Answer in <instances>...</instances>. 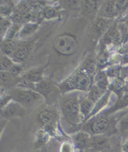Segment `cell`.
I'll list each match as a JSON object with an SVG mask.
<instances>
[{
	"label": "cell",
	"instance_id": "44dd1931",
	"mask_svg": "<svg viewBox=\"0 0 128 152\" xmlns=\"http://www.w3.org/2000/svg\"><path fill=\"white\" fill-rule=\"evenodd\" d=\"M51 137L50 134L44 128L39 130L36 135L35 145L38 147L46 145L49 141Z\"/></svg>",
	"mask_w": 128,
	"mask_h": 152
},
{
	"label": "cell",
	"instance_id": "484cf974",
	"mask_svg": "<svg viewBox=\"0 0 128 152\" xmlns=\"http://www.w3.org/2000/svg\"><path fill=\"white\" fill-rule=\"evenodd\" d=\"M5 3H1V17H10L13 14L15 6L11 1H4Z\"/></svg>",
	"mask_w": 128,
	"mask_h": 152
},
{
	"label": "cell",
	"instance_id": "ba28073f",
	"mask_svg": "<svg viewBox=\"0 0 128 152\" xmlns=\"http://www.w3.org/2000/svg\"><path fill=\"white\" fill-rule=\"evenodd\" d=\"M92 137L91 134L84 130L78 131L72 135L71 142L79 151H86L91 148Z\"/></svg>",
	"mask_w": 128,
	"mask_h": 152
},
{
	"label": "cell",
	"instance_id": "7402d4cb",
	"mask_svg": "<svg viewBox=\"0 0 128 152\" xmlns=\"http://www.w3.org/2000/svg\"><path fill=\"white\" fill-rule=\"evenodd\" d=\"M108 28L109 25L106 19L100 18L95 22L93 26V31L97 35H101L106 33Z\"/></svg>",
	"mask_w": 128,
	"mask_h": 152
},
{
	"label": "cell",
	"instance_id": "ffe728a7",
	"mask_svg": "<svg viewBox=\"0 0 128 152\" xmlns=\"http://www.w3.org/2000/svg\"><path fill=\"white\" fill-rule=\"evenodd\" d=\"M13 21L10 17H1L0 21V33H1V42L4 39L6 36L13 25Z\"/></svg>",
	"mask_w": 128,
	"mask_h": 152
},
{
	"label": "cell",
	"instance_id": "e0dca14e",
	"mask_svg": "<svg viewBox=\"0 0 128 152\" xmlns=\"http://www.w3.org/2000/svg\"><path fill=\"white\" fill-rule=\"evenodd\" d=\"M128 107V92L122 95L113 107L106 111L105 114H111Z\"/></svg>",
	"mask_w": 128,
	"mask_h": 152
},
{
	"label": "cell",
	"instance_id": "4fadbf2b",
	"mask_svg": "<svg viewBox=\"0 0 128 152\" xmlns=\"http://www.w3.org/2000/svg\"><path fill=\"white\" fill-rule=\"evenodd\" d=\"M79 103L81 112L84 118V122H85L88 119L93 110H94L96 103L92 101L87 95L83 97H80Z\"/></svg>",
	"mask_w": 128,
	"mask_h": 152
},
{
	"label": "cell",
	"instance_id": "e575fe53",
	"mask_svg": "<svg viewBox=\"0 0 128 152\" xmlns=\"http://www.w3.org/2000/svg\"><path fill=\"white\" fill-rule=\"evenodd\" d=\"M62 3L63 5H65L66 7L71 8H77L81 7V1H64Z\"/></svg>",
	"mask_w": 128,
	"mask_h": 152
},
{
	"label": "cell",
	"instance_id": "d590c367",
	"mask_svg": "<svg viewBox=\"0 0 128 152\" xmlns=\"http://www.w3.org/2000/svg\"><path fill=\"white\" fill-rule=\"evenodd\" d=\"M106 73L109 78H115L118 74V69L116 67H111L108 69Z\"/></svg>",
	"mask_w": 128,
	"mask_h": 152
},
{
	"label": "cell",
	"instance_id": "8d00e7d4",
	"mask_svg": "<svg viewBox=\"0 0 128 152\" xmlns=\"http://www.w3.org/2000/svg\"><path fill=\"white\" fill-rule=\"evenodd\" d=\"M8 120L7 118H4L1 117V124H0V125H1V135L3 133L4 128L7 126V125L8 124Z\"/></svg>",
	"mask_w": 128,
	"mask_h": 152
},
{
	"label": "cell",
	"instance_id": "f35d334b",
	"mask_svg": "<svg viewBox=\"0 0 128 152\" xmlns=\"http://www.w3.org/2000/svg\"><path fill=\"white\" fill-rule=\"evenodd\" d=\"M121 22L124 23L127 26H128V13L124 16L123 18L122 19Z\"/></svg>",
	"mask_w": 128,
	"mask_h": 152
},
{
	"label": "cell",
	"instance_id": "4316f807",
	"mask_svg": "<svg viewBox=\"0 0 128 152\" xmlns=\"http://www.w3.org/2000/svg\"><path fill=\"white\" fill-rule=\"evenodd\" d=\"M81 7L84 13L92 14L95 13L97 9V3L95 1H81Z\"/></svg>",
	"mask_w": 128,
	"mask_h": 152
},
{
	"label": "cell",
	"instance_id": "d4e9b609",
	"mask_svg": "<svg viewBox=\"0 0 128 152\" xmlns=\"http://www.w3.org/2000/svg\"><path fill=\"white\" fill-rule=\"evenodd\" d=\"M58 15L59 13L56 8L51 6H45L42 11V17L45 20H54L57 18Z\"/></svg>",
	"mask_w": 128,
	"mask_h": 152
},
{
	"label": "cell",
	"instance_id": "836d02e7",
	"mask_svg": "<svg viewBox=\"0 0 128 152\" xmlns=\"http://www.w3.org/2000/svg\"><path fill=\"white\" fill-rule=\"evenodd\" d=\"M12 97L8 93L7 94L2 95L1 96V100H0V104H1V109L5 107L7 105L11 102L12 101Z\"/></svg>",
	"mask_w": 128,
	"mask_h": 152
},
{
	"label": "cell",
	"instance_id": "8fae6325",
	"mask_svg": "<svg viewBox=\"0 0 128 152\" xmlns=\"http://www.w3.org/2000/svg\"><path fill=\"white\" fill-rule=\"evenodd\" d=\"M44 68L39 67L29 70L21 75V79L28 81V83L34 86L35 84L43 80V75L44 73Z\"/></svg>",
	"mask_w": 128,
	"mask_h": 152
},
{
	"label": "cell",
	"instance_id": "1f68e13d",
	"mask_svg": "<svg viewBox=\"0 0 128 152\" xmlns=\"http://www.w3.org/2000/svg\"><path fill=\"white\" fill-rule=\"evenodd\" d=\"M115 6L118 15H119L128 10V1H115Z\"/></svg>",
	"mask_w": 128,
	"mask_h": 152
},
{
	"label": "cell",
	"instance_id": "5bb4252c",
	"mask_svg": "<svg viewBox=\"0 0 128 152\" xmlns=\"http://www.w3.org/2000/svg\"><path fill=\"white\" fill-rule=\"evenodd\" d=\"M111 93H112L111 90H110L109 89L106 91L105 94L104 95V96L96 103L95 107L94 108V110H93L91 114L89 116V117L86 121H88V120H90L92 118L95 117V116H96L97 115H99V113H101V112H102V111L107 107V105L108 104V103L110 101V98H111Z\"/></svg>",
	"mask_w": 128,
	"mask_h": 152
},
{
	"label": "cell",
	"instance_id": "30bf717a",
	"mask_svg": "<svg viewBox=\"0 0 128 152\" xmlns=\"http://www.w3.org/2000/svg\"><path fill=\"white\" fill-rule=\"evenodd\" d=\"M30 47L25 43H17L16 47L11 58L17 63L25 61L30 53Z\"/></svg>",
	"mask_w": 128,
	"mask_h": 152
},
{
	"label": "cell",
	"instance_id": "ab89813d",
	"mask_svg": "<svg viewBox=\"0 0 128 152\" xmlns=\"http://www.w3.org/2000/svg\"><path fill=\"white\" fill-rule=\"evenodd\" d=\"M79 152H88V151H87V150H86V151H79Z\"/></svg>",
	"mask_w": 128,
	"mask_h": 152
},
{
	"label": "cell",
	"instance_id": "7a4b0ae2",
	"mask_svg": "<svg viewBox=\"0 0 128 152\" xmlns=\"http://www.w3.org/2000/svg\"><path fill=\"white\" fill-rule=\"evenodd\" d=\"M92 77L79 69L62 82L59 88L63 93H68L74 91L89 92L92 85Z\"/></svg>",
	"mask_w": 128,
	"mask_h": 152
},
{
	"label": "cell",
	"instance_id": "277c9868",
	"mask_svg": "<svg viewBox=\"0 0 128 152\" xmlns=\"http://www.w3.org/2000/svg\"><path fill=\"white\" fill-rule=\"evenodd\" d=\"M9 95L13 100L20 103L23 107H30L37 103L43 97L34 90L16 87L9 91Z\"/></svg>",
	"mask_w": 128,
	"mask_h": 152
},
{
	"label": "cell",
	"instance_id": "9a60e30c",
	"mask_svg": "<svg viewBox=\"0 0 128 152\" xmlns=\"http://www.w3.org/2000/svg\"><path fill=\"white\" fill-rule=\"evenodd\" d=\"M109 147V140L103 135H94L92 137L91 148L97 151H103Z\"/></svg>",
	"mask_w": 128,
	"mask_h": 152
},
{
	"label": "cell",
	"instance_id": "6da1fadb",
	"mask_svg": "<svg viewBox=\"0 0 128 152\" xmlns=\"http://www.w3.org/2000/svg\"><path fill=\"white\" fill-rule=\"evenodd\" d=\"M80 96L76 92L65 94L61 99L60 106L65 120L74 125H78L84 121L80 110Z\"/></svg>",
	"mask_w": 128,
	"mask_h": 152
},
{
	"label": "cell",
	"instance_id": "603a6c76",
	"mask_svg": "<svg viewBox=\"0 0 128 152\" xmlns=\"http://www.w3.org/2000/svg\"><path fill=\"white\" fill-rule=\"evenodd\" d=\"M17 43L13 40H4L1 42V54L11 58L16 47Z\"/></svg>",
	"mask_w": 128,
	"mask_h": 152
},
{
	"label": "cell",
	"instance_id": "7c38bea8",
	"mask_svg": "<svg viewBox=\"0 0 128 152\" xmlns=\"http://www.w3.org/2000/svg\"><path fill=\"white\" fill-rule=\"evenodd\" d=\"M39 27V23L28 22L25 23L22 25L17 38L20 39H25L30 37L38 30Z\"/></svg>",
	"mask_w": 128,
	"mask_h": 152
},
{
	"label": "cell",
	"instance_id": "4dcf8cb0",
	"mask_svg": "<svg viewBox=\"0 0 128 152\" xmlns=\"http://www.w3.org/2000/svg\"><path fill=\"white\" fill-rule=\"evenodd\" d=\"M76 150L73 142L69 141L63 142L60 148V152H76Z\"/></svg>",
	"mask_w": 128,
	"mask_h": 152
},
{
	"label": "cell",
	"instance_id": "d6986e66",
	"mask_svg": "<svg viewBox=\"0 0 128 152\" xmlns=\"http://www.w3.org/2000/svg\"><path fill=\"white\" fill-rule=\"evenodd\" d=\"M108 90L100 88H99L96 85L92 84L87 95L92 101L96 103L104 96V95L105 94Z\"/></svg>",
	"mask_w": 128,
	"mask_h": 152
},
{
	"label": "cell",
	"instance_id": "cb8c5ba5",
	"mask_svg": "<svg viewBox=\"0 0 128 152\" xmlns=\"http://www.w3.org/2000/svg\"><path fill=\"white\" fill-rule=\"evenodd\" d=\"M79 69L82 70L83 72L88 73L92 77V75H93L95 72L96 69V61L92 58H89L84 61L82 65L79 68Z\"/></svg>",
	"mask_w": 128,
	"mask_h": 152
},
{
	"label": "cell",
	"instance_id": "83f0119b",
	"mask_svg": "<svg viewBox=\"0 0 128 152\" xmlns=\"http://www.w3.org/2000/svg\"><path fill=\"white\" fill-rule=\"evenodd\" d=\"M16 62H15L9 56H6L3 54L1 55V71L9 72L12 68Z\"/></svg>",
	"mask_w": 128,
	"mask_h": 152
},
{
	"label": "cell",
	"instance_id": "2e32d148",
	"mask_svg": "<svg viewBox=\"0 0 128 152\" xmlns=\"http://www.w3.org/2000/svg\"><path fill=\"white\" fill-rule=\"evenodd\" d=\"M93 83L100 88L108 90L109 85V77L105 71L98 72L93 78Z\"/></svg>",
	"mask_w": 128,
	"mask_h": 152
},
{
	"label": "cell",
	"instance_id": "5b68a950",
	"mask_svg": "<svg viewBox=\"0 0 128 152\" xmlns=\"http://www.w3.org/2000/svg\"><path fill=\"white\" fill-rule=\"evenodd\" d=\"M37 120L43 126V128L47 131L51 136L57 135L59 116L56 109L47 108L43 110L38 114Z\"/></svg>",
	"mask_w": 128,
	"mask_h": 152
},
{
	"label": "cell",
	"instance_id": "f546056e",
	"mask_svg": "<svg viewBox=\"0 0 128 152\" xmlns=\"http://www.w3.org/2000/svg\"><path fill=\"white\" fill-rule=\"evenodd\" d=\"M116 128L121 133L128 131V113L123 116L118 121L116 124Z\"/></svg>",
	"mask_w": 128,
	"mask_h": 152
},
{
	"label": "cell",
	"instance_id": "3957f363",
	"mask_svg": "<svg viewBox=\"0 0 128 152\" xmlns=\"http://www.w3.org/2000/svg\"><path fill=\"white\" fill-rule=\"evenodd\" d=\"M53 46L57 53L63 56H70L77 51L78 42L73 34L63 33L55 39Z\"/></svg>",
	"mask_w": 128,
	"mask_h": 152
},
{
	"label": "cell",
	"instance_id": "d6a6232c",
	"mask_svg": "<svg viewBox=\"0 0 128 152\" xmlns=\"http://www.w3.org/2000/svg\"><path fill=\"white\" fill-rule=\"evenodd\" d=\"M23 70H24V69H23V67L21 65V63H16L14 65V66L11 68V69L9 72L12 74V75L14 77H18V76L20 75H22Z\"/></svg>",
	"mask_w": 128,
	"mask_h": 152
},
{
	"label": "cell",
	"instance_id": "9c48e42d",
	"mask_svg": "<svg viewBox=\"0 0 128 152\" xmlns=\"http://www.w3.org/2000/svg\"><path fill=\"white\" fill-rule=\"evenodd\" d=\"M25 107L20 103L14 100L11 101L7 106L1 109V117L4 118H11L21 117L25 114Z\"/></svg>",
	"mask_w": 128,
	"mask_h": 152
},
{
	"label": "cell",
	"instance_id": "8992f818",
	"mask_svg": "<svg viewBox=\"0 0 128 152\" xmlns=\"http://www.w3.org/2000/svg\"><path fill=\"white\" fill-rule=\"evenodd\" d=\"M109 127V120L105 116L92 118L84 123V130L94 135H103Z\"/></svg>",
	"mask_w": 128,
	"mask_h": 152
},
{
	"label": "cell",
	"instance_id": "74e56055",
	"mask_svg": "<svg viewBox=\"0 0 128 152\" xmlns=\"http://www.w3.org/2000/svg\"><path fill=\"white\" fill-rule=\"evenodd\" d=\"M121 151L123 152H128V138H126L121 146Z\"/></svg>",
	"mask_w": 128,
	"mask_h": 152
},
{
	"label": "cell",
	"instance_id": "52a82bcc",
	"mask_svg": "<svg viewBox=\"0 0 128 152\" xmlns=\"http://www.w3.org/2000/svg\"><path fill=\"white\" fill-rule=\"evenodd\" d=\"M33 90L44 98L46 101L53 100L54 98L56 97L58 93L61 91L59 88H57L53 83L44 80L34 85Z\"/></svg>",
	"mask_w": 128,
	"mask_h": 152
},
{
	"label": "cell",
	"instance_id": "ac0fdd59",
	"mask_svg": "<svg viewBox=\"0 0 128 152\" xmlns=\"http://www.w3.org/2000/svg\"><path fill=\"white\" fill-rule=\"evenodd\" d=\"M102 17L105 19H111L117 16L118 13L116 11L115 1H108L102 9Z\"/></svg>",
	"mask_w": 128,
	"mask_h": 152
},
{
	"label": "cell",
	"instance_id": "f1b7e54d",
	"mask_svg": "<svg viewBox=\"0 0 128 152\" xmlns=\"http://www.w3.org/2000/svg\"><path fill=\"white\" fill-rule=\"evenodd\" d=\"M1 86H8L11 83H13L14 77L8 71H1Z\"/></svg>",
	"mask_w": 128,
	"mask_h": 152
}]
</instances>
